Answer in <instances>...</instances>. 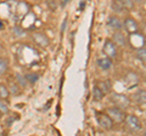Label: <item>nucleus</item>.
Returning a JSON list of instances; mask_svg holds the SVG:
<instances>
[{"mask_svg":"<svg viewBox=\"0 0 146 136\" xmlns=\"http://www.w3.org/2000/svg\"><path fill=\"white\" fill-rule=\"evenodd\" d=\"M145 135H146V133H145Z\"/></svg>","mask_w":146,"mask_h":136,"instance_id":"c756f323","label":"nucleus"},{"mask_svg":"<svg viewBox=\"0 0 146 136\" xmlns=\"http://www.w3.org/2000/svg\"><path fill=\"white\" fill-rule=\"evenodd\" d=\"M7 69H9V63L4 60V58L0 57V77L5 74L7 72Z\"/></svg>","mask_w":146,"mask_h":136,"instance_id":"a211bd4d","label":"nucleus"},{"mask_svg":"<svg viewBox=\"0 0 146 136\" xmlns=\"http://www.w3.org/2000/svg\"><path fill=\"white\" fill-rule=\"evenodd\" d=\"M98 86L101 89L105 94H108L110 91H111V83H110L108 80H106V81H100V83L98 84Z\"/></svg>","mask_w":146,"mask_h":136,"instance_id":"f3484780","label":"nucleus"},{"mask_svg":"<svg viewBox=\"0 0 146 136\" xmlns=\"http://www.w3.org/2000/svg\"><path fill=\"white\" fill-rule=\"evenodd\" d=\"M66 23H67V20H65V22L62 23V32H65V29H66Z\"/></svg>","mask_w":146,"mask_h":136,"instance_id":"5701e85b","label":"nucleus"},{"mask_svg":"<svg viewBox=\"0 0 146 136\" xmlns=\"http://www.w3.org/2000/svg\"><path fill=\"white\" fill-rule=\"evenodd\" d=\"M0 112L1 113H9V107L6 105L5 100L0 98Z\"/></svg>","mask_w":146,"mask_h":136,"instance_id":"4be33fe9","label":"nucleus"},{"mask_svg":"<svg viewBox=\"0 0 146 136\" xmlns=\"http://www.w3.org/2000/svg\"><path fill=\"white\" fill-rule=\"evenodd\" d=\"M123 27H124V29L129 34H134V33H138L139 32L138 22H136L134 18H131V17H127V18L124 20V22H123Z\"/></svg>","mask_w":146,"mask_h":136,"instance_id":"0eeeda50","label":"nucleus"},{"mask_svg":"<svg viewBox=\"0 0 146 136\" xmlns=\"http://www.w3.org/2000/svg\"><path fill=\"white\" fill-rule=\"evenodd\" d=\"M1 29H4V23L0 21V30H1Z\"/></svg>","mask_w":146,"mask_h":136,"instance_id":"393cba45","label":"nucleus"},{"mask_svg":"<svg viewBox=\"0 0 146 136\" xmlns=\"http://www.w3.org/2000/svg\"><path fill=\"white\" fill-rule=\"evenodd\" d=\"M144 46H145V48H146V39H145V40H144Z\"/></svg>","mask_w":146,"mask_h":136,"instance_id":"bb28decb","label":"nucleus"},{"mask_svg":"<svg viewBox=\"0 0 146 136\" xmlns=\"http://www.w3.org/2000/svg\"><path fill=\"white\" fill-rule=\"evenodd\" d=\"M20 85H18L17 83H13V81H11L10 85H9V91H10V94H13V95H18L21 92L20 90Z\"/></svg>","mask_w":146,"mask_h":136,"instance_id":"6ab92c4d","label":"nucleus"},{"mask_svg":"<svg viewBox=\"0 0 146 136\" xmlns=\"http://www.w3.org/2000/svg\"><path fill=\"white\" fill-rule=\"evenodd\" d=\"M131 1H133V3H141V1H143V0H131Z\"/></svg>","mask_w":146,"mask_h":136,"instance_id":"a878e982","label":"nucleus"},{"mask_svg":"<svg viewBox=\"0 0 146 136\" xmlns=\"http://www.w3.org/2000/svg\"><path fill=\"white\" fill-rule=\"evenodd\" d=\"M112 42L115 43L117 46H125L127 45V37L122 33L121 30H116L115 33L112 34Z\"/></svg>","mask_w":146,"mask_h":136,"instance_id":"6e6552de","label":"nucleus"},{"mask_svg":"<svg viewBox=\"0 0 146 136\" xmlns=\"http://www.w3.org/2000/svg\"><path fill=\"white\" fill-rule=\"evenodd\" d=\"M98 66L101 68L102 71H108L112 68V60L110 57H102L98 60Z\"/></svg>","mask_w":146,"mask_h":136,"instance_id":"9b49d317","label":"nucleus"},{"mask_svg":"<svg viewBox=\"0 0 146 136\" xmlns=\"http://www.w3.org/2000/svg\"><path fill=\"white\" fill-rule=\"evenodd\" d=\"M32 39H33V42L40 48H46L50 44V40L48 38V35L44 34V33H40V32L34 33L33 35H32Z\"/></svg>","mask_w":146,"mask_h":136,"instance_id":"423d86ee","label":"nucleus"},{"mask_svg":"<svg viewBox=\"0 0 146 136\" xmlns=\"http://www.w3.org/2000/svg\"><path fill=\"white\" fill-rule=\"evenodd\" d=\"M10 96V91H9V88L5 84H0V98L3 100H7Z\"/></svg>","mask_w":146,"mask_h":136,"instance_id":"dca6fc26","label":"nucleus"},{"mask_svg":"<svg viewBox=\"0 0 146 136\" xmlns=\"http://www.w3.org/2000/svg\"><path fill=\"white\" fill-rule=\"evenodd\" d=\"M107 26L113 30H121L122 29V21L117 16H110L107 20Z\"/></svg>","mask_w":146,"mask_h":136,"instance_id":"1a4fd4ad","label":"nucleus"},{"mask_svg":"<svg viewBox=\"0 0 146 136\" xmlns=\"http://www.w3.org/2000/svg\"><path fill=\"white\" fill-rule=\"evenodd\" d=\"M133 98H134L135 102L139 103V105H144V103H146V90H144V89L138 90V91L133 95Z\"/></svg>","mask_w":146,"mask_h":136,"instance_id":"f8f14e48","label":"nucleus"},{"mask_svg":"<svg viewBox=\"0 0 146 136\" xmlns=\"http://www.w3.org/2000/svg\"><path fill=\"white\" fill-rule=\"evenodd\" d=\"M124 80L128 85V88H134L135 85H138V83H139V77H138V74H135L134 72H129V73L125 75Z\"/></svg>","mask_w":146,"mask_h":136,"instance_id":"9d476101","label":"nucleus"},{"mask_svg":"<svg viewBox=\"0 0 146 136\" xmlns=\"http://www.w3.org/2000/svg\"><path fill=\"white\" fill-rule=\"evenodd\" d=\"M68 1H70V0H62V3H61V5H62V7H63V6H66Z\"/></svg>","mask_w":146,"mask_h":136,"instance_id":"b1692460","label":"nucleus"},{"mask_svg":"<svg viewBox=\"0 0 146 136\" xmlns=\"http://www.w3.org/2000/svg\"><path fill=\"white\" fill-rule=\"evenodd\" d=\"M105 95L106 94H105L98 85H95L94 89H93V100L94 101H101V100L105 97Z\"/></svg>","mask_w":146,"mask_h":136,"instance_id":"ddd939ff","label":"nucleus"},{"mask_svg":"<svg viewBox=\"0 0 146 136\" xmlns=\"http://www.w3.org/2000/svg\"><path fill=\"white\" fill-rule=\"evenodd\" d=\"M102 50H104L105 55L110 58H115L117 56V45L110 39H107L106 42H105Z\"/></svg>","mask_w":146,"mask_h":136,"instance_id":"39448f33","label":"nucleus"},{"mask_svg":"<svg viewBox=\"0 0 146 136\" xmlns=\"http://www.w3.org/2000/svg\"><path fill=\"white\" fill-rule=\"evenodd\" d=\"M1 114H3V113H1V112H0V119H1Z\"/></svg>","mask_w":146,"mask_h":136,"instance_id":"cd10ccee","label":"nucleus"},{"mask_svg":"<svg viewBox=\"0 0 146 136\" xmlns=\"http://www.w3.org/2000/svg\"><path fill=\"white\" fill-rule=\"evenodd\" d=\"M124 121H125V125H127L128 130L131 131V133H138V131H140L141 128H143L140 119L136 116H134V114L125 116Z\"/></svg>","mask_w":146,"mask_h":136,"instance_id":"f257e3e1","label":"nucleus"},{"mask_svg":"<svg viewBox=\"0 0 146 136\" xmlns=\"http://www.w3.org/2000/svg\"><path fill=\"white\" fill-rule=\"evenodd\" d=\"M38 78H39V75L36 74V73H31V74H27V75H26L27 81H28V83H31V84H34L35 81L38 80Z\"/></svg>","mask_w":146,"mask_h":136,"instance_id":"412c9836","label":"nucleus"},{"mask_svg":"<svg viewBox=\"0 0 146 136\" xmlns=\"http://www.w3.org/2000/svg\"><path fill=\"white\" fill-rule=\"evenodd\" d=\"M111 101L115 103L117 107L122 108V110H125V108L129 107L130 105V100L128 96L123 94H118V92H113L112 96H111Z\"/></svg>","mask_w":146,"mask_h":136,"instance_id":"7ed1b4c3","label":"nucleus"},{"mask_svg":"<svg viewBox=\"0 0 146 136\" xmlns=\"http://www.w3.org/2000/svg\"><path fill=\"white\" fill-rule=\"evenodd\" d=\"M112 9L116 12H122L125 9L123 0H112Z\"/></svg>","mask_w":146,"mask_h":136,"instance_id":"4468645a","label":"nucleus"},{"mask_svg":"<svg viewBox=\"0 0 146 136\" xmlns=\"http://www.w3.org/2000/svg\"><path fill=\"white\" fill-rule=\"evenodd\" d=\"M136 57L146 65V48L145 46H141V48L136 49Z\"/></svg>","mask_w":146,"mask_h":136,"instance_id":"2eb2a0df","label":"nucleus"},{"mask_svg":"<svg viewBox=\"0 0 146 136\" xmlns=\"http://www.w3.org/2000/svg\"><path fill=\"white\" fill-rule=\"evenodd\" d=\"M107 114L110 116V118L113 121H117V123H122L125 119V113L123 112L122 108L119 107H111L107 110Z\"/></svg>","mask_w":146,"mask_h":136,"instance_id":"20e7f679","label":"nucleus"},{"mask_svg":"<svg viewBox=\"0 0 146 136\" xmlns=\"http://www.w3.org/2000/svg\"><path fill=\"white\" fill-rule=\"evenodd\" d=\"M96 120H98V124L101 126L104 130L110 131L113 128V120L110 118V116L107 114V113L98 112L96 113Z\"/></svg>","mask_w":146,"mask_h":136,"instance_id":"f03ea898","label":"nucleus"},{"mask_svg":"<svg viewBox=\"0 0 146 136\" xmlns=\"http://www.w3.org/2000/svg\"><path fill=\"white\" fill-rule=\"evenodd\" d=\"M16 80L18 81V84L21 85V86H27V79H26V75H22V74H20V73H17L16 74Z\"/></svg>","mask_w":146,"mask_h":136,"instance_id":"aec40b11","label":"nucleus"},{"mask_svg":"<svg viewBox=\"0 0 146 136\" xmlns=\"http://www.w3.org/2000/svg\"><path fill=\"white\" fill-rule=\"evenodd\" d=\"M144 30H146V24H145V28H144Z\"/></svg>","mask_w":146,"mask_h":136,"instance_id":"c85d7f7f","label":"nucleus"}]
</instances>
